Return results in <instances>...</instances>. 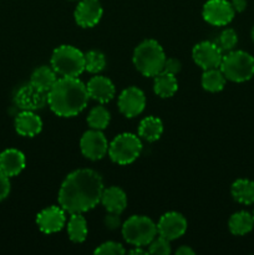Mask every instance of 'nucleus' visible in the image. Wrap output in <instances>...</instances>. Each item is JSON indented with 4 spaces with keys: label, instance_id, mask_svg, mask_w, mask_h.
<instances>
[{
    "label": "nucleus",
    "instance_id": "obj_1",
    "mask_svg": "<svg viewBox=\"0 0 254 255\" xmlns=\"http://www.w3.org/2000/svg\"><path fill=\"white\" fill-rule=\"evenodd\" d=\"M104 192L102 178L92 169H77L62 182L59 191V204L70 214L85 213L101 202Z\"/></svg>",
    "mask_w": 254,
    "mask_h": 255
},
{
    "label": "nucleus",
    "instance_id": "obj_2",
    "mask_svg": "<svg viewBox=\"0 0 254 255\" xmlns=\"http://www.w3.org/2000/svg\"><path fill=\"white\" fill-rule=\"evenodd\" d=\"M86 85L77 77H60L47 92V104L60 117L77 116L89 101Z\"/></svg>",
    "mask_w": 254,
    "mask_h": 255
},
{
    "label": "nucleus",
    "instance_id": "obj_3",
    "mask_svg": "<svg viewBox=\"0 0 254 255\" xmlns=\"http://www.w3.org/2000/svg\"><path fill=\"white\" fill-rule=\"evenodd\" d=\"M166 55L156 40H144L134 49L133 64L143 76L154 77L163 70Z\"/></svg>",
    "mask_w": 254,
    "mask_h": 255
},
{
    "label": "nucleus",
    "instance_id": "obj_4",
    "mask_svg": "<svg viewBox=\"0 0 254 255\" xmlns=\"http://www.w3.org/2000/svg\"><path fill=\"white\" fill-rule=\"evenodd\" d=\"M51 67L61 77H77L85 71V54L71 45H61L54 50Z\"/></svg>",
    "mask_w": 254,
    "mask_h": 255
},
{
    "label": "nucleus",
    "instance_id": "obj_5",
    "mask_svg": "<svg viewBox=\"0 0 254 255\" xmlns=\"http://www.w3.org/2000/svg\"><path fill=\"white\" fill-rule=\"evenodd\" d=\"M221 71L227 80L244 82L254 76V57L246 51H229L221 62Z\"/></svg>",
    "mask_w": 254,
    "mask_h": 255
},
{
    "label": "nucleus",
    "instance_id": "obj_6",
    "mask_svg": "<svg viewBox=\"0 0 254 255\" xmlns=\"http://www.w3.org/2000/svg\"><path fill=\"white\" fill-rule=\"evenodd\" d=\"M157 234V224L144 216L129 217L122 226V236L125 241L134 247L148 246Z\"/></svg>",
    "mask_w": 254,
    "mask_h": 255
},
{
    "label": "nucleus",
    "instance_id": "obj_7",
    "mask_svg": "<svg viewBox=\"0 0 254 255\" xmlns=\"http://www.w3.org/2000/svg\"><path fill=\"white\" fill-rule=\"evenodd\" d=\"M141 151L142 143L139 137L133 133H121L109 144L107 153L115 163L126 166L136 161Z\"/></svg>",
    "mask_w": 254,
    "mask_h": 255
},
{
    "label": "nucleus",
    "instance_id": "obj_8",
    "mask_svg": "<svg viewBox=\"0 0 254 255\" xmlns=\"http://www.w3.org/2000/svg\"><path fill=\"white\" fill-rule=\"evenodd\" d=\"M80 147L82 154L91 161L104 158L109 152V142L100 129L91 128L85 132L80 141Z\"/></svg>",
    "mask_w": 254,
    "mask_h": 255
},
{
    "label": "nucleus",
    "instance_id": "obj_9",
    "mask_svg": "<svg viewBox=\"0 0 254 255\" xmlns=\"http://www.w3.org/2000/svg\"><path fill=\"white\" fill-rule=\"evenodd\" d=\"M236 11L228 0H208L203 6V19L214 26H224L233 20Z\"/></svg>",
    "mask_w": 254,
    "mask_h": 255
},
{
    "label": "nucleus",
    "instance_id": "obj_10",
    "mask_svg": "<svg viewBox=\"0 0 254 255\" xmlns=\"http://www.w3.org/2000/svg\"><path fill=\"white\" fill-rule=\"evenodd\" d=\"M15 105L21 111H36L47 104V92L29 84L20 87L14 97Z\"/></svg>",
    "mask_w": 254,
    "mask_h": 255
},
{
    "label": "nucleus",
    "instance_id": "obj_11",
    "mask_svg": "<svg viewBox=\"0 0 254 255\" xmlns=\"http://www.w3.org/2000/svg\"><path fill=\"white\" fill-rule=\"evenodd\" d=\"M192 56L198 66H201L203 70H209L221 66L224 55L216 42L203 41L193 47Z\"/></svg>",
    "mask_w": 254,
    "mask_h": 255
},
{
    "label": "nucleus",
    "instance_id": "obj_12",
    "mask_svg": "<svg viewBox=\"0 0 254 255\" xmlns=\"http://www.w3.org/2000/svg\"><path fill=\"white\" fill-rule=\"evenodd\" d=\"M146 106V97L138 87H127L119 96V109L122 115L131 119L141 114Z\"/></svg>",
    "mask_w": 254,
    "mask_h": 255
},
{
    "label": "nucleus",
    "instance_id": "obj_13",
    "mask_svg": "<svg viewBox=\"0 0 254 255\" xmlns=\"http://www.w3.org/2000/svg\"><path fill=\"white\" fill-rule=\"evenodd\" d=\"M187 231V221L181 213L168 212L163 214L157 224V233L158 236L168 239L169 242L178 239Z\"/></svg>",
    "mask_w": 254,
    "mask_h": 255
},
{
    "label": "nucleus",
    "instance_id": "obj_14",
    "mask_svg": "<svg viewBox=\"0 0 254 255\" xmlns=\"http://www.w3.org/2000/svg\"><path fill=\"white\" fill-rule=\"evenodd\" d=\"M65 223H66V216L61 207H49L40 212L36 217L37 227L45 234L57 233L64 228Z\"/></svg>",
    "mask_w": 254,
    "mask_h": 255
},
{
    "label": "nucleus",
    "instance_id": "obj_15",
    "mask_svg": "<svg viewBox=\"0 0 254 255\" xmlns=\"http://www.w3.org/2000/svg\"><path fill=\"white\" fill-rule=\"evenodd\" d=\"M102 12L100 0H80L75 9V20L81 27H92L99 24Z\"/></svg>",
    "mask_w": 254,
    "mask_h": 255
},
{
    "label": "nucleus",
    "instance_id": "obj_16",
    "mask_svg": "<svg viewBox=\"0 0 254 255\" xmlns=\"http://www.w3.org/2000/svg\"><path fill=\"white\" fill-rule=\"evenodd\" d=\"M87 94L90 99L106 104L110 102L115 96V86L110 79L105 76H94L86 85Z\"/></svg>",
    "mask_w": 254,
    "mask_h": 255
},
{
    "label": "nucleus",
    "instance_id": "obj_17",
    "mask_svg": "<svg viewBox=\"0 0 254 255\" xmlns=\"http://www.w3.org/2000/svg\"><path fill=\"white\" fill-rule=\"evenodd\" d=\"M25 168V156L16 148H7L0 153V171L7 177H15Z\"/></svg>",
    "mask_w": 254,
    "mask_h": 255
},
{
    "label": "nucleus",
    "instance_id": "obj_18",
    "mask_svg": "<svg viewBox=\"0 0 254 255\" xmlns=\"http://www.w3.org/2000/svg\"><path fill=\"white\" fill-rule=\"evenodd\" d=\"M15 129L20 136L34 137L42 129V121L34 111H21L15 119Z\"/></svg>",
    "mask_w": 254,
    "mask_h": 255
},
{
    "label": "nucleus",
    "instance_id": "obj_19",
    "mask_svg": "<svg viewBox=\"0 0 254 255\" xmlns=\"http://www.w3.org/2000/svg\"><path fill=\"white\" fill-rule=\"evenodd\" d=\"M102 206L106 208L109 213L121 214L127 207L126 193L119 187H109L102 192L101 196Z\"/></svg>",
    "mask_w": 254,
    "mask_h": 255
},
{
    "label": "nucleus",
    "instance_id": "obj_20",
    "mask_svg": "<svg viewBox=\"0 0 254 255\" xmlns=\"http://www.w3.org/2000/svg\"><path fill=\"white\" fill-rule=\"evenodd\" d=\"M153 89L157 96L162 97V99L172 97L178 90L176 75L169 74L167 71H161L154 76Z\"/></svg>",
    "mask_w": 254,
    "mask_h": 255
},
{
    "label": "nucleus",
    "instance_id": "obj_21",
    "mask_svg": "<svg viewBox=\"0 0 254 255\" xmlns=\"http://www.w3.org/2000/svg\"><path fill=\"white\" fill-rule=\"evenodd\" d=\"M228 227L231 233L234 236H246L254 228L253 214L246 211L237 212L229 218Z\"/></svg>",
    "mask_w": 254,
    "mask_h": 255
},
{
    "label": "nucleus",
    "instance_id": "obj_22",
    "mask_svg": "<svg viewBox=\"0 0 254 255\" xmlns=\"http://www.w3.org/2000/svg\"><path fill=\"white\" fill-rule=\"evenodd\" d=\"M57 81L56 72L52 67L49 66H40L34 70L30 77V84L34 85L37 89L42 90L45 92H49L50 89Z\"/></svg>",
    "mask_w": 254,
    "mask_h": 255
},
{
    "label": "nucleus",
    "instance_id": "obj_23",
    "mask_svg": "<svg viewBox=\"0 0 254 255\" xmlns=\"http://www.w3.org/2000/svg\"><path fill=\"white\" fill-rule=\"evenodd\" d=\"M232 196L238 203L253 204L254 203V182L251 179H237L232 184Z\"/></svg>",
    "mask_w": 254,
    "mask_h": 255
},
{
    "label": "nucleus",
    "instance_id": "obj_24",
    "mask_svg": "<svg viewBox=\"0 0 254 255\" xmlns=\"http://www.w3.org/2000/svg\"><path fill=\"white\" fill-rule=\"evenodd\" d=\"M162 132H163L162 121L153 116L143 119L138 126V136L148 142L157 141L161 137Z\"/></svg>",
    "mask_w": 254,
    "mask_h": 255
},
{
    "label": "nucleus",
    "instance_id": "obj_25",
    "mask_svg": "<svg viewBox=\"0 0 254 255\" xmlns=\"http://www.w3.org/2000/svg\"><path fill=\"white\" fill-rule=\"evenodd\" d=\"M67 234L74 243H82L87 237V222L82 213H74L67 222Z\"/></svg>",
    "mask_w": 254,
    "mask_h": 255
},
{
    "label": "nucleus",
    "instance_id": "obj_26",
    "mask_svg": "<svg viewBox=\"0 0 254 255\" xmlns=\"http://www.w3.org/2000/svg\"><path fill=\"white\" fill-rule=\"evenodd\" d=\"M226 76L221 69H209L204 70L203 75H202V86L206 91L209 92H218L223 90L224 85H226Z\"/></svg>",
    "mask_w": 254,
    "mask_h": 255
},
{
    "label": "nucleus",
    "instance_id": "obj_27",
    "mask_svg": "<svg viewBox=\"0 0 254 255\" xmlns=\"http://www.w3.org/2000/svg\"><path fill=\"white\" fill-rule=\"evenodd\" d=\"M110 112L104 106H96L90 111L89 116H87V124L91 128L94 129H102L106 128L110 124Z\"/></svg>",
    "mask_w": 254,
    "mask_h": 255
},
{
    "label": "nucleus",
    "instance_id": "obj_28",
    "mask_svg": "<svg viewBox=\"0 0 254 255\" xmlns=\"http://www.w3.org/2000/svg\"><path fill=\"white\" fill-rule=\"evenodd\" d=\"M106 66V57L102 52L97 50H91V51L85 54V70L91 74H99L100 71Z\"/></svg>",
    "mask_w": 254,
    "mask_h": 255
},
{
    "label": "nucleus",
    "instance_id": "obj_29",
    "mask_svg": "<svg viewBox=\"0 0 254 255\" xmlns=\"http://www.w3.org/2000/svg\"><path fill=\"white\" fill-rule=\"evenodd\" d=\"M238 42V35L233 29H226L221 32L216 44L221 47L222 51H232Z\"/></svg>",
    "mask_w": 254,
    "mask_h": 255
},
{
    "label": "nucleus",
    "instance_id": "obj_30",
    "mask_svg": "<svg viewBox=\"0 0 254 255\" xmlns=\"http://www.w3.org/2000/svg\"><path fill=\"white\" fill-rule=\"evenodd\" d=\"M148 253L149 254H161L167 255L171 253V246H169L168 239L163 237H157L148 244Z\"/></svg>",
    "mask_w": 254,
    "mask_h": 255
},
{
    "label": "nucleus",
    "instance_id": "obj_31",
    "mask_svg": "<svg viewBox=\"0 0 254 255\" xmlns=\"http://www.w3.org/2000/svg\"><path fill=\"white\" fill-rule=\"evenodd\" d=\"M125 248L122 244L116 242H106L101 244L99 248L95 249V254H105V255H121L125 254Z\"/></svg>",
    "mask_w": 254,
    "mask_h": 255
},
{
    "label": "nucleus",
    "instance_id": "obj_32",
    "mask_svg": "<svg viewBox=\"0 0 254 255\" xmlns=\"http://www.w3.org/2000/svg\"><path fill=\"white\" fill-rule=\"evenodd\" d=\"M10 188H11V186H10L9 177L0 171V202L4 201L9 196Z\"/></svg>",
    "mask_w": 254,
    "mask_h": 255
},
{
    "label": "nucleus",
    "instance_id": "obj_33",
    "mask_svg": "<svg viewBox=\"0 0 254 255\" xmlns=\"http://www.w3.org/2000/svg\"><path fill=\"white\" fill-rule=\"evenodd\" d=\"M181 67H182L181 62H179L177 59L171 57V59H166V61H164L163 70H162V71H167V72H169V74L176 75L181 71Z\"/></svg>",
    "mask_w": 254,
    "mask_h": 255
},
{
    "label": "nucleus",
    "instance_id": "obj_34",
    "mask_svg": "<svg viewBox=\"0 0 254 255\" xmlns=\"http://www.w3.org/2000/svg\"><path fill=\"white\" fill-rule=\"evenodd\" d=\"M120 214L116 213H109V216H106L105 218V224L109 229H117L121 226V221H120Z\"/></svg>",
    "mask_w": 254,
    "mask_h": 255
},
{
    "label": "nucleus",
    "instance_id": "obj_35",
    "mask_svg": "<svg viewBox=\"0 0 254 255\" xmlns=\"http://www.w3.org/2000/svg\"><path fill=\"white\" fill-rule=\"evenodd\" d=\"M232 7L236 12H242L246 10L247 7V0H232L231 1Z\"/></svg>",
    "mask_w": 254,
    "mask_h": 255
},
{
    "label": "nucleus",
    "instance_id": "obj_36",
    "mask_svg": "<svg viewBox=\"0 0 254 255\" xmlns=\"http://www.w3.org/2000/svg\"><path fill=\"white\" fill-rule=\"evenodd\" d=\"M176 254L177 255H193L194 251L192 248H189V247L182 246V247H179L178 249H177Z\"/></svg>",
    "mask_w": 254,
    "mask_h": 255
},
{
    "label": "nucleus",
    "instance_id": "obj_37",
    "mask_svg": "<svg viewBox=\"0 0 254 255\" xmlns=\"http://www.w3.org/2000/svg\"><path fill=\"white\" fill-rule=\"evenodd\" d=\"M141 248H142V247H136V248L132 249V251L129 252V254H146V253H148V252L143 251V249H141Z\"/></svg>",
    "mask_w": 254,
    "mask_h": 255
},
{
    "label": "nucleus",
    "instance_id": "obj_38",
    "mask_svg": "<svg viewBox=\"0 0 254 255\" xmlns=\"http://www.w3.org/2000/svg\"><path fill=\"white\" fill-rule=\"evenodd\" d=\"M252 40L254 41V26H253V29H252Z\"/></svg>",
    "mask_w": 254,
    "mask_h": 255
},
{
    "label": "nucleus",
    "instance_id": "obj_39",
    "mask_svg": "<svg viewBox=\"0 0 254 255\" xmlns=\"http://www.w3.org/2000/svg\"><path fill=\"white\" fill-rule=\"evenodd\" d=\"M253 217H254V212H253Z\"/></svg>",
    "mask_w": 254,
    "mask_h": 255
}]
</instances>
